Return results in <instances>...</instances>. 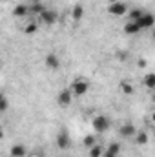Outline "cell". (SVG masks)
<instances>
[{
    "label": "cell",
    "instance_id": "1",
    "mask_svg": "<svg viewBox=\"0 0 155 157\" xmlns=\"http://www.w3.org/2000/svg\"><path fill=\"white\" fill-rule=\"evenodd\" d=\"M68 90L71 91L73 99H80V97H84V95L89 91V82H88V78H84V77H77L71 84H70Z\"/></svg>",
    "mask_w": 155,
    "mask_h": 157
},
{
    "label": "cell",
    "instance_id": "2",
    "mask_svg": "<svg viewBox=\"0 0 155 157\" xmlns=\"http://www.w3.org/2000/svg\"><path fill=\"white\" fill-rule=\"evenodd\" d=\"M110 126H112V121L106 117V115H95V117L91 119V128H93V132L97 135L106 133L110 130Z\"/></svg>",
    "mask_w": 155,
    "mask_h": 157
},
{
    "label": "cell",
    "instance_id": "3",
    "mask_svg": "<svg viewBox=\"0 0 155 157\" xmlns=\"http://www.w3.org/2000/svg\"><path fill=\"white\" fill-rule=\"evenodd\" d=\"M128 4L126 2H122V0H117V2H112V4H108V13L112 15V17H126V13H128Z\"/></svg>",
    "mask_w": 155,
    "mask_h": 157
},
{
    "label": "cell",
    "instance_id": "4",
    "mask_svg": "<svg viewBox=\"0 0 155 157\" xmlns=\"http://www.w3.org/2000/svg\"><path fill=\"white\" fill-rule=\"evenodd\" d=\"M135 24L141 28V31H144V29H152L153 24H155L153 13H150V11H142V15L135 20Z\"/></svg>",
    "mask_w": 155,
    "mask_h": 157
},
{
    "label": "cell",
    "instance_id": "5",
    "mask_svg": "<svg viewBox=\"0 0 155 157\" xmlns=\"http://www.w3.org/2000/svg\"><path fill=\"white\" fill-rule=\"evenodd\" d=\"M39 20L44 24V26H53V24H57V22H59V13H57L55 9L46 7V9L39 15Z\"/></svg>",
    "mask_w": 155,
    "mask_h": 157
},
{
    "label": "cell",
    "instance_id": "6",
    "mask_svg": "<svg viewBox=\"0 0 155 157\" xmlns=\"http://www.w3.org/2000/svg\"><path fill=\"white\" fill-rule=\"evenodd\" d=\"M57 102H59V106L68 108V106L73 102V95H71V91H70L68 88H62V90L57 93Z\"/></svg>",
    "mask_w": 155,
    "mask_h": 157
},
{
    "label": "cell",
    "instance_id": "7",
    "mask_svg": "<svg viewBox=\"0 0 155 157\" xmlns=\"http://www.w3.org/2000/svg\"><path fill=\"white\" fill-rule=\"evenodd\" d=\"M57 146H59V150H64V152L71 148V137H70V133L66 130L59 132V135H57Z\"/></svg>",
    "mask_w": 155,
    "mask_h": 157
},
{
    "label": "cell",
    "instance_id": "8",
    "mask_svg": "<svg viewBox=\"0 0 155 157\" xmlns=\"http://www.w3.org/2000/svg\"><path fill=\"white\" fill-rule=\"evenodd\" d=\"M135 133H137V128H135V124H131V122H124V124L119 128V135H120L122 139H133Z\"/></svg>",
    "mask_w": 155,
    "mask_h": 157
},
{
    "label": "cell",
    "instance_id": "9",
    "mask_svg": "<svg viewBox=\"0 0 155 157\" xmlns=\"http://www.w3.org/2000/svg\"><path fill=\"white\" fill-rule=\"evenodd\" d=\"M44 66L47 70H59L60 68V57L57 53H47L44 59Z\"/></svg>",
    "mask_w": 155,
    "mask_h": 157
},
{
    "label": "cell",
    "instance_id": "10",
    "mask_svg": "<svg viewBox=\"0 0 155 157\" xmlns=\"http://www.w3.org/2000/svg\"><path fill=\"white\" fill-rule=\"evenodd\" d=\"M11 13H13L15 18H28L29 17V7H28V4H17Z\"/></svg>",
    "mask_w": 155,
    "mask_h": 157
},
{
    "label": "cell",
    "instance_id": "11",
    "mask_svg": "<svg viewBox=\"0 0 155 157\" xmlns=\"http://www.w3.org/2000/svg\"><path fill=\"white\" fill-rule=\"evenodd\" d=\"M120 154V144L113 141V143H110L106 148H104V152H102V157H119Z\"/></svg>",
    "mask_w": 155,
    "mask_h": 157
},
{
    "label": "cell",
    "instance_id": "12",
    "mask_svg": "<svg viewBox=\"0 0 155 157\" xmlns=\"http://www.w3.org/2000/svg\"><path fill=\"white\" fill-rule=\"evenodd\" d=\"M26 154H28V148L22 143H17V144H13L9 148V155L11 157H26Z\"/></svg>",
    "mask_w": 155,
    "mask_h": 157
},
{
    "label": "cell",
    "instance_id": "13",
    "mask_svg": "<svg viewBox=\"0 0 155 157\" xmlns=\"http://www.w3.org/2000/svg\"><path fill=\"white\" fill-rule=\"evenodd\" d=\"M135 143L139 144V146H144V144H148V141H150V133L146 132V130H137V133H135Z\"/></svg>",
    "mask_w": 155,
    "mask_h": 157
},
{
    "label": "cell",
    "instance_id": "14",
    "mask_svg": "<svg viewBox=\"0 0 155 157\" xmlns=\"http://www.w3.org/2000/svg\"><path fill=\"white\" fill-rule=\"evenodd\" d=\"M122 31H124L126 35H139V33H141V28H139L135 22H131V20H126V24H124Z\"/></svg>",
    "mask_w": 155,
    "mask_h": 157
},
{
    "label": "cell",
    "instance_id": "15",
    "mask_svg": "<svg viewBox=\"0 0 155 157\" xmlns=\"http://www.w3.org/2000/svg\"><path fill=\"white\" fill-rule=\"evenodd\" d=\"M84 13H86L84 7H82L80 4H75L73 9H71V20H73V22H80V20L84 18Z\"/></svg>",
    "mask_w": 155,
    "mask_h": 157
},
{
    "label": "cell",
    "instance_id": "16",
    "mask_svg": "<svg viewBox=\"0 0 155 157\" xmlns=\"http://www.w3.org/2000/svg\"><path fill=\"white\" fill-rule=\"evenodd\" d=\"M24 35H28V37H31V35H35L37 31H39V22H35V20H29L26 26H24Z\"/></svg>",
    "mask_w": 155,
    "mask_h": 157
},
{
    "label": "cell",
    "instance_id": "17",
    "mask_svg": "<svg viewBox=\"0 0 155 157\" xmlns=\"http://www.w3.org/2000/svg\"><path fill=\"white\" fill-rule=\"evenodd\" d=\"M119 90H120V93H124V95H133V93H135V86H133L131 82H128V80H122V82L119 84Z\"/></svg>",
    "mask_w": 155,
    "mask_h": 157
},
{
    "label": "cell",
    "instance_id": "18",
    "mask_svg": "<svg viewBox=\"0 0 155 157\" xmlns=\"http://www.w3.org/2000/svg\"><path fill=\"white\" fill-rule=\"evenodd\" d=\"M28 7H29V15H33V17H39L40 13L46 9V6H44L42 2H31Z\"/></svg>",
    "mask_w": 155,
    "mask_h": 157
},
{
    "label": "cell",
    "instance_id": "19",
    "mask_svg": "<svg viewBox=\"0 0 155 157\" xmlns=\"http://www.w3.org/2000/svg\"><path fill=\"white\" fill-rule=\"evenodd\" d=\"M102 152H104V146L95 143L93 146L88 148V157H102Z\"/></svg>",
    "mask_w": 155,
    "mask_h": 157
},
{
    "label": "cell",
    "instance_id": "20",
    "mask_svg": "<svg viewBox=\"0 0 155 157\" xmlns=\"http://www.w3.org/2000/svg\"><path fill=\"white\" fill-rule=\"evenodd\" d=\"M142 11L144 9H141V7H135V9H128V13H126V18L128 20H131V22H135L141 15H142Z\"/></svg>",
    "mask_w": 155,
    "mask_h": 157
},
{
    "label": "cell",
    "instance_id": "21",
    "mask_svg": "<svg viewBox=\"0 0 155 157\" xmlns=\"http://www.w3.org/2000/svg\"><path fill=\"white\" fill-rule=\"evenodd\" d=\"M144 86H146L148 90H153L155 88V73L153 71H150V73L144 75Z\"/></svg>",
    "mask_w": 155,
    "mask_h": 157
},
{
    "label": "cell",
    "instance_id": "22",
    "mask_svg": "<svg viewBox=\"0 0 155 157\" xmlns=\"http://www.w3.org/2000/svg\"><path fill=\"white\" fill-rule=\"evenodd\" d=\"M95 143H97V135H95V133H88V135H84V139H82V144H84L86 148L93 146Z\"/></svg>",
    "mask_w": 155,
    "mask_h": 157
},
{
    "label": "cell",
    "instance_id": "23",
    "mask_svg": "<svg viewBox=\"0 0 155 157\" xmlns=\"http://www.w3.org/2000/svg\"><path fill=\"white\" fill-rule=\"evenodd\" d=\"M7 110H9V101L6 97H2L0 99V113H6Z\"/></svg>",
    "mask_w": 155,
    "mask_h": 157
},
{
    "label": "cell",
    "instance_id": "24",
    "mask_svg": "<svg viewBox=\"0 0 155 157\" xmlns=\"http://www.w3.org/2000/svg\"><path fill=\"white\" fill-rule=\"evenodd\" d=\"M26 157H46V154H44V152H42V150H31V152H28V154H26Z\"/></svg>",
    "mask_w": 155,
    "mask_h": 157
},
{
    "label": "cell",
    "instance_id": "25",
    "mask_svg": "<svg viewBox=\"0 0 155 157\" xmlns=\"http://www.w3.org/2000/svg\"><path fill=\"white\" fill-rule=\"evenodd\" d=\"M139 66H142V68H144V66H146V60H144V59H139Z\"/></svg>",
    "mask_w": 155,
    "mask_h": 157
},
{
    "label": "cell",
    "instance_id": "26",
    "mask_svg": "<svg viewBox=\"0 0 155 157\" xmlns=\"http://www.w3.org/2000/svg\"><path fill=\"white\" fill-rule=\"evenodd\" d=\"M2 139H4V130L0 128V141H2Z\"/></svg>",
    "mask_w": 155,
    "mask_h": 157
},
{
    "label": "cell",
    "instance_id": "27",
    "mask_svg": "<svg viewBox=\"0 0 155 157\" xmlns=\"http://www.w3.org/2000/svg\"><path fill=\"white\" fill-rule=\"evenodd\" d=\"M2 97H4V93H2V91H0V99H2Z\"/></svg>",
    "mask_w": 155,
    "mask_h": 157
},
{
    "label": "cell",
    "instance_id": "28",
    "mask_svg": "<svg viewBox=\"0 0 155 157\" xmlns=\"http://www.w3.org/2000/svg\"><path fill=\"white\" fill-rule=\"evenodd\" d=\"M108 2H110V4H112V2H117V0H108Z\"/></svg>",
    "mask_w": 155,
    "mask_h": 157
},
{
    "label": "cell",
    "instance_id": "29",
    "mask_svg": "<svg viewBox=\"0 0 155 157\" xmlns=\"http://www.w3.org/2000/svg\"><path fill=\"white\" fill-rule=\"evenodd\" d=\"M31 2H42V0H31Z\"/></svg>",
    "mask_w": 155,
    "mask_h": 157
},
{
    "label": "cell",
    "instance_id": "30",
    "mask_svg": "<svg viewBox=\"0 0 155 157\" xmlns=\"http://www.w3.org/2000/svg\"><path fill=\"white\" fill-rule=\"evenodd\" d=\"M62 157H68V155H62Z\"/></svg>",
    "mask_w": 155,
    "mask_h": 157
},
{
    "label": "cell",
    "instance_id": "31",
    "mask_svg": "<svg viewBox=\"0 0 155 157\" xmlns=\"http://www.w3.org/2000/svg\"><path fill=\"white\" fill-rule=\"evenodd\" d=\"M0 2H2V0H0Z\"/></svg>",
    "mask_w": 155,
    "mask_h": 157
}]
</instances>
